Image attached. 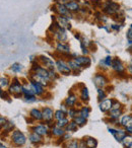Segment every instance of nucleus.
<instances>
[{
  "instance_id": "1",
  "label": "nucleus",
  "mask_w": 132,
  "mask_h": 148,
  "mask_svg": "<svg viewBox=\"0 0 132 148\" xmlns=\"http://www.w3.org/2000/svg\"><path fill=\"white\" fill-rule=\"evenodd\" d=\"M11 141L15 146H23L27 142V138L23 135V133H21L19 130H15L11 134Z\"/></svg>"
},
{
  "instance_id": "2",
  "label": "nucleus",
  "mask_w": 132,
  "mask_h": 148,
  "mask_svg": "<svg viewBox=\"0 0 132 148\" xmlns=\"http://www.w3.org/2000/svg\"><path fill=\"white\" fill-rule=\"evenodd\" d=\"M119 10V5L117 3L113 2L112 0H108L104 5V12L107 14H115Z\"/></svg>"
},
{
  "instance_id": "3",
  "label": "nucleus",
  "mask_w": 132,
  "mask_h": 148,
  "mask_svg": "<svg viewBox=\"0 0 132 148\" xmlns=\"http://www.w3.org/2000/svg\"><path fill=\"white\" fill-rule=\"evenodd\" d=\"M120 125L126 130V132L132 134V116L124 115L120 120Z\"/></svg>"
},
{
  "instance_id": "4",
  "label": "nucleus",
  "mask_w": 132,
  "mask_h": 148,
  "mask_svg": "<svg viewBox=\"0 0 132 148\" xmlns=\"http://www.w3.org/2000/svg\"><path fill=\"white\" fill-rule=\"evenodd\" d=\"M56 67L58 71L63 75H69L71 73V68L69 67L68 63H65L63 60H57L56 61Z\"/></svg>"
},
{
  "instance_id": "5",
  "label": "nucleus",
  "mask_w": 132,
  "mask_h": 148,
  "mask_svg": "<svg viewBox=\"0 0 132 148\" xmlns=\"http://www.w3.org/2000/svg\"><path fill=\"white\" fill-rule=\"evenodd\" d=\"M109 132L114 136V138H115L118 142H122L123 138L127 135V134H126V130H122V129H113V128H109Z\"/></svg>"
},
{
  "instance_id": "6",
  "label": "nucleus",
  "mask_w": 132,
  "mask_h": 148,
  "mask_svg": "<svg viewBox=\"0 0 132 148\" xmlns=\"http://www.w3.org/2000/svg\"><path fill=\"white\" fill-rule=\"evenodd\" d=\"M94 81H95V84L98 88H103L105 85H107L108 80L103 74H96L95 78H94Z\"/></svg>"
},
{
  "instance_id": "7",
  "label": "nucleus",
  "mask_w": 132,
  "mask_h": 148,
  "mask_svg": "<svg viewBox=\"0 0 132 148\" xmlns=\"http://www.w3.org/2000/svg\"><path fill=\"white\" fill-rule=\"evenodd\" d=\"M23 86L21 84V83L16 81V82L12 83V84L9 86V93H11V95L17 97L19 95L23 93Z\"/></svg>"
},
{
  "instance_id": "8",
  "label": "nucleus",
  "mask_w": 132,
  "mask_h": 148,
  "mask_svg": "<svg viewBox=\"0 0 132 148\" xmlns=\"http://www.w3.org/2000/svg\"><path fill=\"white\" fill-rule=\"evenodd\" d=\"M31 87L33 88L34 92H35V95H42L44 93V85L42 84V83L38 82V81H35V80H32L31 81Z\"/></svg>"
},
{
  "instance_id": "9",
  "label": "nucleus",
  "mask_w": 132,
  "mask_h": 148,
  "mask_svg": "<svg viewBox=\"0 0 132 148\" xmlns=\"http://www.w3.org/2000/svg\"><path fill=\"white\" fill-rule=\"evenodd\" d=\"M113 103H114L113 99H104V101H102V103L99 105L100 111H102L103 113H106V112L111 111Z\"/></svg>"
},
{
  "instance_id": "10",
  "label": "nucleus",
  "mask_w": 132,
  "mask_h": 148,
  "mask_svg": "<svg viewBox=\"0 0 132 148\" xmlns=\"http://www.w3.org/2000/svg\"><path fill=\"white\" fill-rule=\"evenodd\" d=\"M57 23L59 25V27L62 29H71V25L69 23V19L67 16H63V15H59V17L57 18Z\"/></svg>"
},
{
  "instance_id": "11",
  "label": "nucleus",
  "mask_w": 132,
  "mask_h": 148,
  "mask_svg": "<svg viewBox=\"0 0 132 148\" xmlns=\"http://www.w3.org/2000/svg\"><path fill=\"white\" fill-rule=\"evenodd\" d=\"M54 35L55 38L58 40L59 42H65L67 40V34L65 32V29H62V27H58L55 32H54Z\"/></svg>"
},
{
  "instance_id": "12",
  "label": "nucleus",
  "mask_w": 132,
  "mask_h": 148,
  "mask_svg": "<svg viewBox=\"0 0 132 148\" xmlns=\"http://www.w3.org/2000/svg\"><path fill=\"white\" fill-rule=\"evenodd\" d=\"M54 115H55V113L50 108H44L43 109V120L47 123H51V121L54 118Z\"/></svg>"
},
{
  "instance_id": "13",
  "label": "nucleus",
  "mask_w": 132,
  "mask_h": 148,
  "mask_svg": "<svg viewBox=\"0 0 132 148\" xmlns=\"http://www.w3.org/2000/svg\"><path fill=\"white\" fill-rule=\"evenodd\" d=\"M112 68H113L116 72H118V73H123L124 70H125L123 63H122L121 60L118 59V58H116V59L113 60V63H112Z\"/></svg>"
},
{
  "instance_id": "14",
  "label": "nucleus",
  "mask_w": 132,
  "mask_h": 148,
  "mask_svg": "<svg viewBox=\"0 0 132 148\" xmlns=\"http://www.w3.org/2000/svg\"><path fill=\"white\" fill-rule=\"evenodd\" d=\"M54 9L57 13H59L60 15H63V16H67L69 14L68 13V9L66 7V5L64 4H57L54 6Z\"/></svg>"
},
{
  "instance_id": "15",
  "label": "nucleus",
  "mask_w": 132,
  "mask_h": 148,
  "mask_svg": "<svg viewBox=\"0 0 132 148\" xmlns=\"http://www.w3.org/2000/svg\"><path fill=\"white\" fill-rule=\"evenodd\" d=\"M40 61H41L45 66H47L50 70H53L54 66L56 65V63H54V62L52 61L49 57H47V56H41V57H40Z\"/></svg>"
},
{
  "instance_id": "16",
  "label": "nucleus",
  "mask_w": 132,
  "mask_h": 148,
  "mask_svg": "<svg viewBox=\"0 0 132 148\" xmlns=\"http://www.w3.org/2000/svg\"><path fill=\"white\" fill-rule=\"evenodd\" d=\"M74 61L76 62L78 65H80L81 67H83V66H89V65H91V59H89V58H87V57H83V56L74 58Z\"/></svg>"
},
{
  "instance_id": "17",
  "label": "nucleus",
  "mask_w": 132,
  "mask_h": 148,
  "mask_svg": "<svg viewBox=\"0 0 132 148\" xmlns=\"http://www.w3.org/2000/svg\"><path fill=\"white\" fill-rule=\"evenodd\" d=\"M77 101V97L75 95H70L67 99H65V101H64V105L66 106V107L68 108H72L73 106H75V103H76Z\"/></svg>"
},
{
  "instance_id": "18",
  "label": "nucleus",
  "mask_w": 132,
  "mask_h": 148,
  "mask_svg": "<svg viewBox=\"0 0 132 148\" xmlns=\"http://www.w3.org/2000/svg\"><path fill=\"white\" fill-rule=\"evenodd\" d=\"M56 50L62 54H68L69 52H70V48H69V46L66 45V44H64V43H61V42H59V43L57 44V46H56Z\"/></svg>"
},
{
  "instance_id": "19",
  "label": "nucleus",
  "mask_w": 132,
  "mask_h": 148,
  "mask_svg": "<svg viewBox=\"0 0 132 148\" xmlns=\"http://www.w3.org/2000/svg\"><path fill=\"white\" fill-rule=\"evenodd\" d=\"M33 131L36 132L37 134H39V135L44 136L48 134V128H47V126H45V125H38V126H36V127H34Z\"/></svg>"
},
{
  "instance_id": "20",
  "label": "nucleus",
  "mask_w": 132,
  "mask_h": 148,
  "mask_svg": "<svg viewBox=\"0 0 132 148\" xmlns=\"http://www.w3.org/2000/svg\"><path fill=\"white\" fill-rule=\"evenodd\" d=\"M30 116L33 118L34 120H37V121H41L43 120V112H41L40 110L33 109L30 112Z\"/></svg>"
},
{
  "instance_id": "21",
  "label": "nucleus",
  "mask_w": 132,
  "mask_h": 148,
  "mask_svg": "<svg viewBox=\"0 0 132 148\" xmlns=\"http://www.w3.org/2000/svg\"><path fill=\"white\" fill-rule=\"evenodd\" d=\"M51 132H52V134H53L54 136H56V137H62V136L66 133V131L63 129V128L57 127V126H55V127L52 128Z\"/></svg>"
},
{
  "instance_id": "22",
  "label": "nucleus",
  "mask_w": 132,
  "mask_h": 148,
  "mask_svg": "<svg viewBox=\"0 0 132 148\" xmlns=\"http://www.w3.org/2000/svg\"><path fill=\"white\" fill-rule=\"evenodd\" d=\"M29 139H30V141H31L32 143H34V144H39L40 142H42V136L39 135V134H37L36 132H34V133L30 134Z\"/></svg>"
},
{
  "instance_id": "23",
  "label": "nucleus",
  "mask_w": 132,
  "mask_h": 148,
  "mask_svg": "<svg viewBox=\"0 0 132 148\" xmlns=\"http://www.w3.org/2000/svg\"><path fill=\"white\" fill-rule=\"evenodd\" d=\"M65 5L69 11H78L79 10V5L76 1H73L72 0V1H70V2H67Z\"/></svg>"
},
{
  "instance_id": "24",
  "label": "nucleus",
  "mask_w": 132,
  "mask_h": 148,
  "mask_svg": "<svg viewBox=\"0 0 132 148\" xmlns=\"http://www.w3.org/2000/svg\"><path fill=\"white\" fill-rule=\"evenodd\" d=\"M78 129V125L75 123V121H71L68 123V125L65 127L66 132H76Z\"/></svg>"
},
{
  "instance_id": "25",
  "label": "nucleus",
  "mask_w": 132,
  "mask_h": 148,
  "mask_svg": "<svg viewBox=\"0 0 132 148\" xmlns=\"http://www.w3.org/2000/svg\"><path fill=\"white\" fill-rule=\"evenodd\" d=\"M85 143H87V148H97L98 141L93 137H87L85 139Z\"/></svg>"
},
{
  "instance_id": "26",
  "label": "nucleus",
  "mask_w": 132,
  "mask_h": 148,
  "mask_svg": "<svg viewBox=\"0 0 132 148\" xmlns=\"http://www.w3.org/2000/svg\"><path fill=\"white\" fill-rule=\"evenodd\" d=\"M122 115V109L120 110H111L110 111V118L113 120H117Z\"/></svg>"
},
{
  "instance_id": "27",
  "label": "nucleus",
  "mask_w": 132,
  "mask_h": 148,
  "mask_svg": "<svg viewBox=\"0 0 132 148\" xmlns=\"http://www.w3.org/2000/svg\"><path fill=\"white\" fill-rule=\"evenodd\" d=\"M65 148H79V142L76 139L69 140L65 145Z\"/></svg>"
},
{
  "instance_id": "28",
  "label": "nucleus",
  "mask_w": 132,
  "mask_h": 148,
  "mask_svg": "<svg viewBox=\"0 0 132 148\" xmlns=\"http://www.w3.org/2000/svg\"><path fill=\"white\" fill-rule=\"evenodd\" d=\"M89 112H91V109H89V107H82L80 111L78 112V114H79L78 116L87 119V117H89Z\"/></svg>"
},
{
  "instance_id": "29",
  "label": "nucleus",
  "mask_w": 132,
  "mask_h": 148,
  "mask_svg": "<svg viewBox=\"0 0 132 148\" xmlns=\"http://www.w3.org/2000/svg\"><path fill=\"white\" fill-rule=\"evenodd\" d=\"M68 65H69V67L71 68V70H74V71H78V72L80 71L81 66L78 65L74 60H70V61L68 62Z\"/></svg>"
},
{
  "instance_id": "30",
  "label": "nucleus",
  "mask_w": 132,
  "mask_h": 148,
  "mask_svg": "<svg viewBox=\"0 0 132 148\" xmlns=\"http://www.w3.org/2000/svg\"><path fill=\"white\" fill-rule=\"evenodd\" d=\"M80 97L82 101H89V89L87 87H83L82 90H81V95H80Z\"/></svg>"
},
{
  "instance_id": "31",
  "label": "nucleus",
  "mask_w": 132,
  "mask_h": 148,
  "mask_svg": "<svg viewBox=\"0 0 132 148\" xmlns=\"http://www.w3.org/2000/svg\"><path fill=\"white\" fill-rule=\"evenodd\" d=\"M121 143L123 144L124 146H126V147H129V146L132 144V136L131 135H126L125 137L123 138V140H122Z\"/></svg>"
},
{
  "instance_id": "32",
  "label": "nucleus",
  "mask_w": 132,
  "mask_h": 148,
  "mask_svg": "<svg viewBox=\"0 0 132 148\" xmlns=\"http://www.w3.org/2000/svg\"><path fill=\"white\" fill-rule=\"evenodd\" d=\"M23 93L25 95V97H29V95H36L35 92H34V90H33V88L31 87V85H30V87L23 86Z\"/></svg>"
},
{
  "instance_id": "33",
  "label": "nucleus",
  "mask_w": 132,
  "mask_h": 148,
  "mask_svg": "<svg viewBox=\"0 0 132 148\" xmlns=\"http://www.w3.org/2000/svg\"><path fill=\"white\" fill-rule=\"evenodd\" d=\"M69 121L66 118H64V119H61V120H58L57 123H56V126L57 127H60V128H65L66 126L68 125Z\"/></svg>"
},
{
  "instance_id": "34",
  "label": "nucleus",
  "mask_w": 132,
  "mask_h": 148,
  "mask_svg": "<svg viewBox=\"0 0 132 148\" xmlns=\"http://www.w3.org/2000/svg\"><path fill=\"white\" fill-rule=\"evenodd\" d=\"M21 70H23V65L19 63H14V64H12V66H11V71L15 72V73H19V72H21Z\"/></svg>"
},
{
  "instance_id": "35",
  "label": "nucleus",
  "mask_w": 132,
  "mask_h": 148,
  "mask_svg": "<svg viewBox=\"0 0 132 148\" xmlns=\"http://www.w3.org/2000/svg\"><path fill=\"white\" fill-rule=\"evenodd\" d=\"M74 121L78 126H83L85 123H87V119H85V118L80 117V116H77V117H75Z\"/></svg>"
},
{
  "instance_id": "36",
  "label": "nucleus",
  "mask_w": 132,
  "mask_h": 148,
  "mask_svg": "<svg viewBox=\"0 0 132 148\" xmlns=\"http://www.w3.org/2000/svg\"><path fill=\"white\" fill-rule=\"evenodd\" d=\"M54 118L56 120H61V119H64L65 118V112H63L62 110H59V111H56L55 112V115H54Z\"/></svg>"
},
{
  "instance_id": "37",
  "label": "nucleus",
  "mask_w": 132,
  "mask_h": 148,
  "mask_svg": "<svg viewBox=\"0 0 132 148\" xmlns=\"http://www.w3.org/2000/svg\"><path fill=\"white\" fill-rule=\"evenodd\" d=\"M97 90H98V97H99V99L100 101H104L106 99V97H107L105 90L103 88H98Z\"/></svg>"
},
{
  "instance_id": "38",
  "label": "nucleus",
  "mask_w": 132,
  "mask_h": 148,
  "mask_svg": "<svg viewBox=\"0 0 132 148\" xmlns=\"http://www.w3.org/2000/svg\"><path fill=\"white\" fill-rule=\"evenodd\" d=\"M13 127H14V124L11 123V122H6V124H5L2 128H3V130H5L6 132H10V131H12Z\"/></svg>"
},
{
  "instance_id": "39",
  "label": "nucleus",
  "mask_w": 132,
  "mask_h": 148,
  "mask_svg": "<svg viewBox=\"0 0 132 148\" xmlns=\"http://www.w3.org/2000/svg\"><path fill=\"white\" fill-rule=\"evenodd\" d=\"M104 62H105L106 67H110V66H112V63H113V60H112V57H111V56H107V57L105 58V60H104Z\"/></svg>"
},
{
  "instance_id": "40",
  "label": "nucleus",
  "mask_w": 132,
  "mask_h": 148,
  "mask_svg": "<svg viewBox=\"0 0 132 148\" xmlns=\"http://www.w3.org/2000/svg\"><path fill=\"white\" fill-rule=\"evenodd\" d=\"M67 114H68L69 116H70L72 119H74L75 117H77V112L75 111V110H73L72 108H70V109H68V111H67Z\"/></svg>"
},
{
  "instance_id": "41",
  "label": "nucleus",
  "mask_w": 132,
  "mask_h": 148,
  "mask_svg": "<svg viewBox=\"0 0 132 148\" xmlns=\"http://www.w3.org/2000/svg\"><path fill=\"white\" fill-rule=\"evenodd\" d=\"M0 81H1V87H2V88H4V87H6L7 85H8V83H9L8 79H7L6 77H1V79H0Z\"/></svg>"
},
{
  "instance_id": "42",
  "label": "nucleus",
  "mask_w": 132,
  "mask_h": 148,
  "mask_svg": "<svg viewBox=\"0 0 132 148\" xmlns=\"http://www.w3.org/2000/svg\"><path fill=\"white\" fill-rule=\"evenodd\" d=\"M121 109V103H117V101H114L113 106H112V109L111 110H120Z\"/></svg>"
},
{
  "instance_id": "43",
  "label": "nucleus",
  "mask_w": 132,
  "mask_h": 148,
  "mask_svg": "<svg viewBox=\"0 0 132 148\" xmlns=\"http://www.w3.org/2000/svg\"><path fill=\"white\" fill-rule=\"evenodd\" d=\"M25 101H29V103H33V101H36V97L35 95H29V97H25Z\"/></svg>"
},
{
  "instance_id": "44",
  "label": "nucleus",
  "mask_w": 132,
  "mask_h": 148,
  "mask_svg": "<svg viewBox=\"0 0 132 148\" xmlns=\"http://www.w3.org/2000/svg\"><path fill=\"white\" fill-rule=\"evenodd\" d=\"M79 148H87V143H85V140H82V141L79 142Z\"/></svg>"
},
{
  "instance_id": "45",
  "label": "nucleus",
  "mask_w": 132,
  "mask_h": 148,
  "mask_svg": "<svg viewBox=\"0 0 132 148\" xmlns=\"http://www.w3.org/2000/svg\"><path fill=\"white\" fill-rule=\"evenodd\" d=\"M128 40H132V29H129V31L127 32V35H126Z\"/></svg>"
},
{
  "instance_id": "46",
  "label": "nucleus",
  "mask_w": 132,
  "mask_h": 148,
  "mask_svg": "<svg viewBox=\"0 0 132 148\" xmlns=\"http://www.w3.org/2000/svg\"><path fill=\"white\" fill-rule=\"evenodd\" d=\"M55 1H57L58 4H66L68 2V0H55Z\"/></svg>"
},
{
  "instance_id": "47",
  "label": "nucleus",
  "mask_w": 132,
  "mask_h": 148,
  "mask_svg": "<svg viewBox=\"0 0 132 148\" xmlns=\"http://www.w3.org/2000/svg\"><path fill=\"white\" fill-rule=\"evenodd\" d=\"M0 120H1V123H0V124H1V126H2V127H3V126H4L5 124H6V120H5L3 117L0 118Z\"/></svg>"
},
{
  "instance_id": "48",
  "label": "nucleus",
  "mask_w": 132,
  "mask_h": 148,
  "mask_svg": "<svg viewBox=\"0 0 132 148\" xmlns=\"http://www.w3.org/2000/svg\"><path fill=\"white\" fill-rule=\"evenodd\" d=\"M112 29H115V31H119V29H120V27H119L118 25H112Z\"/></svg>"
},
{
  "instance_id": "49",
  "label": "nucleus",
  "mask_w": 132,
  "mask_h": 148,
  "mask_svg": "<svg viewBox=\"0 0 132 148\" xmlns=\"http://www.w3.org/2000/svg\"><path fill=\"white\" fill-rule=\"evenodd\" d=\"M128 71H129L130 74H132V64H130V65H128Z\"/></svg>"
},
{
  "instance_id": "50",
  "label": "nucleus",
  "mask_w": 132,
  "mask_h": 148,
  "mask_svg": "<svg viewBox=\"0 0 132 148\" xmlns=\"http://www.w3.org/2000/svg\"><path fill=\"white\" fill-rule=\"evenodd\" d=\"M0 148H7V147L3 143H1V145H0Z\"/></svg>"
},
{
  "instance_id": "51",
  "label": "nucleus",
  "mask_w": 132,
  "mask_h": 148,
  "mask_svg": "<svg viewBox=\"0 0 132 148\" xmlns=\"http://www.w3.org/2000/svg\"><path fill=\"white\" fill-rule=\"evenodd\" d=\"M127 148H132V144H131V145L129 146V147H127Z\"/></svg>"
},
{
  "instance_id": "52",
  "label": "nucleus",
  "mask_w": 132,
  "mask_h": 148,
  "mask_svg": "<svg viewBox=\"0 0 132 148\" xmlns=\"http://www.w3.org/2000/svg\"><path fill=\"white\" fill-rule=\"evenodd\" d=\"M130 29H132V25H130Z\"/></svg>"
},
{
  "instance_id": "53",
  "label": "nucleus",
  "mask_w": 132,
  "mask_h": 148,
  "mask_svg": "<svg viewBox=\"0 0 132 148\" xmlns=\"http://www.w3.org/2000/svg\"><path fill=\"white\" fill-rule=\"evenodd\" d=\"M131 61H132V58H131Z\"/></svg>"
}]
</instances>
